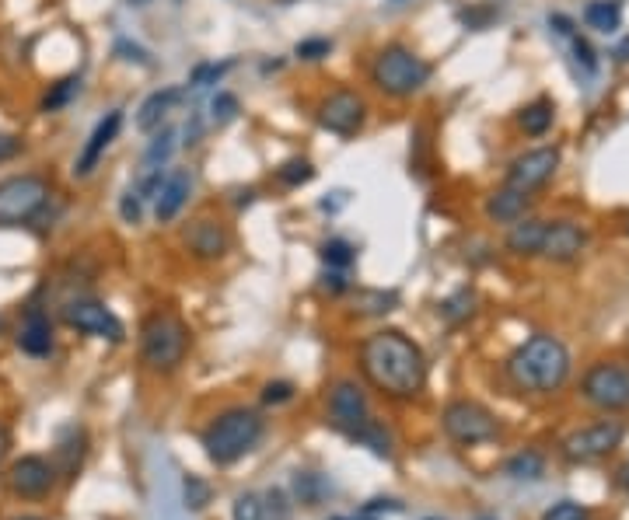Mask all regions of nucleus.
I'll return each instance as SVG.
<instances>
[{
  "label": "nucleus",
  "mask_w": 629,
  "mask_h": 520,
  "mask_svg": "<svg viewBox=\"0 0 629 520\" xmlns=\"http://www.w3.org/2000/svg\"><path fill=\"white\" fill-rule=\"evenodd\" d=\"M360 370L388 398H416L427 384V356L399 329H378L360 343Z\"/></svg>",
  "instance_id": "1"
},
{
  "label": "nucleus",
  "mask_w": 629,
  "mask_h": 520,
  "mask_svg": "<svg viewBox=\"0 0 629 520\" xmlns=\"http://www.w3.org/2000/svg\"><path fill=\"white\" fill-rule=\"evenodd\" d=\"M570 349L563 339L549 336V332H535L525 339L507 360V374L521 391H535V395H553L567 384L570 377Z\"/></svg>",
  "instance_id": "2"
},
{
  "label": "nucleus",
  "mask_w": 629,
  "mask_h": 520,
  "mask_svg": "<svg viewBox=\"0 0 629 520\" xmlns=\"http://www.w3.org/2000/svg\"><path fill=\"white\" fill-rule=\"evenodd\" d=\"M329 423L353 444L371 447L378 458H392V437L374 419L364 388L357 381H350V377H343V381H336L329 388Z\"/></svg>",
  "instance_id": "3"
},
{
  "label": "nucleus",
  "mask_w": 629,
  "mask_h": 520,
  "mask_svg": "<svg viewBox=\"0 0 629 520\" xmlns=\"http://www.w3.org/2000/svg\"><path fill=\"white\" fill-rule=\"evenodd\" d=\"M266 437V419L256 409H224L221 416L210 419V426L203 430V451L214 461L217 468H228L235 461H242L245 454H252L259 447V440Z\"/></svg>",
  "instance_id": "4"
},
{
  "label": "nucleus",
  "mask_w": 629,
  "mask_h": 520,
  "mask_svg": "<svg viewBox=\"0 0 629 520\" xmlns=\"http://www.w3.org/2000/svg\"><path fill=\"white\" fill-rule=\"evenodd\" d=\"M430 74H434V67L420 53L402 46V42L378 49V56L371 60V70H367L374 91H381L385 98H395V102H406V98L420 95L430 84Z\"/></svg>",
  "instance_id": "5"
},
{
  "label": "nucleus",
  "mask_w": 629,
  "mask_h": 520,
  "mask_svg": "<svg viewBox=\"0 0 629 520\" xmlns=\"http://www.w3.org/2000/svg\"><path fill=\"white\" fill-rule=\"evenodd\" d=\"M189 353V325L175 311H151L140 322V360L151 370H175Z\"/></svg>",
  "instance_id": "6"
},
{
  "label": "nucleus",
  "mask_w": 629,
  "mask_h": 520,
  "mask_svg": "<svg viewBox=\"0 0 629 520\" xmlns=\"http://www.w3.org/2000/svg\"><path fill=\"white\" fill-rule=\"evenodd\" d=\"M49 196H53V185L35 172L0 178V227L32 224L46 210Z\"/></svg>",
  "instance_id": "7"
},
{
  "label": "nucleus",
  "mask_w": 629,
  "mask_h": 520,
  "mask_svg": "<svg viewBox=\"0 0 629 520\" xmlns=\"http://www.w3.org/2000/svg\"><path fill=\"white\" fill-rule=\"evenodd\" d=\"M581 395L588 405L602 412H626L629 409V363L602 360L584 374Z\"/></svg>",
  "instance_id": "8"
},
{
  "label": "nucleus",
  "mask_w": 629,
  "mask_h": 520,
  "mask_svg": "<svg viewBox=\"0 0 629 520\" xmlns=\"http://www.w3.org/2000/svg\"><path fill=\"white\" fill-rule=\"evenodd\" d=\"M315 119H318V126H322L325 133L350 140V137H357V133L364 130L367 102H364V95H360V91L336 88V91H329V95L318 98Z\"/></svg>",
  "instance_id": "9"
},
{
  "label": "nucleus",
  "mask_w": 629,
  "mask_h": 520,
  "mask_svg": "<svg viewBox=\"0 0 629 520\" xmlns=\"http://www.w3.org/2000/svg\"><path fill=\"white\" fill-rule=\"evenodd\" d=\"M441 423H444V433H448L455 444H465V447L486 444V440H493L500 433L497 416H493L486 405L469 402V398H458V402H451L448 409H444Z\"/></svg>",
  "instance_id": "10"
},
{
  "label": "nucleus",
  "mask_w": 629,
  "mask_h": 520,
  "mask_svg": "<svg viewBox=\"0 0 629 520\" xmlns=\"http://www.w3.org/2000/svg\"><path fill=\"white\" fill-rule=\"evenodd\" d=\"M63 322L81 332V336H95L105 339V343H123L126 339V325L98 297H74V301H67L63 304Z\"/></svg>",
  "instance_id": "11"
},
{
  "label": "nucleus",
  "mask_w": 629,
  "mask_h": 520,
  "mask_svg": "<svg viewBox=\"0 0 629 520\" xmlns=\"http://www.w3.org/2000/svg\"><path fill=\"white\" fill-rule=\"evenodd\" d=\"M623 440H626V426L616 423V419H602V423L570 433V437L563 440V458L574 461V465H588V461H598L605 458V454H612Z\"/></svg>",
  "instance_id": "12"
},
{
  "label": "nucleus",
  "mask_w": 629,
  "mask_h": 520,
  "mask_svg": "<svg viewBox=\"0 0 629 520\" xmlns=\"http://www.w3.org/2000/svg\"><path fill=\"white\" fill-rule=\"evenodd\" d=\"M56 486V465L39 454H25L7 468V489L21 500H42Z\"/></svg>",
  "instance_id": "13"
},
{
  "label": "nucleus",
  "mask_w": 629,
  "mask_h": 520,
  "mask_svg": "<svg viewBox=\"0 0 629 520\" xmlns=\"http://www.w3.org/2000/svg\"><path fill=\"white\" fill-rule=\"evenodd\" d=\"M556 168H560V151H556V147H535V151H525L511 161V168H507V185L532 196L535 189H542V185L556 175Z\"/></svg>",
  "instance_id": "14"
},
{
  "label": "nucleus",
  "mask_w": 629,
  "mask_h": 520,
  "mask_svg": "<svg viewBox=\"0 0 629 520\" xmlns=\"http://www.w3.org/2000/svg\"><path fill=\"white\" fill-rule=\"evenodd\" d=\"M182 245L189 248V255L200 262H217L231 252V231L224 220L217 217H196L182 231Z\"/></svg>",
  "instance_id": "15"
},
{
  "label": "nucleus",
  "mask_w": 629,
  "mask_h": 520,
  "mask_svg": "<svg viewBox=\"0 0 629 520\" xmlns=\"http://www.w3.org/2000/svg\"><path fill=\"white\" fill-rule=\"evenodd\" d=\"M119 130H123V109H112V112H105V116L98 119L95 130L88 133V140H84L81 151H77V158H74V178L95 175V168L102 165L105 151L116 144Z\"/></svg>",
  "instance_id": "16"
},
{
  "label": "nucleus",
  "mask_w": 629,
  "mask_h": 520,
  "mask_svg": "<svg viewBox=\"0 0 629 520\" xmlns=\"http://www.w3.org/2000/svg\"><path fill=\"white\" fill-rule=\"evenodd\" d=\"M584 245H588V234L574 220H542V241H539L542 259L574 262L584 252Z\"/></svg>",
  "instance_id": "17"
},
{
  "label": "nucleus",
  "mask_w": 629,
  "mask_h": 520,
  "mask_svg": "<svg viewBox=\"0 0 629 520\" xmlns=\"http://www.w3.org/2000/svg\"><path fill=\"white\" fill-rule=\"evenodd\" d=\"M189 196H193V172H189V168L168 172L158 196H154V220H158V224H172V220L186 210Z\"/></svg>",
  "instance_id": "18"
},
{
  "label": "nucleus",
  "mask_w": 629,
  "mask_h": 520,
  "mask_svg": "<svg viewBox=\"0 0 629 520\" xmlns=\"http://www.w3.org/2000/svg\"><path fill=\"white\" fill-rule=\"evenodd\" d=\"M182 98H186V88H179V84H168V88L151 91L137 109V130L154 133V130H161V126H168V119H172V112L182 105Z\"/></svg>",
  "instance_id": "19"
},
{
  "label": "nucleus",
  "mask_w": 629,
  "mask_h": 520,
  "mask_svg": "<svg viewBox=\"0 0 629 520\" xmlns=\"http://www.w3.org/2000/svg\"><path fill=\"white\" fill-rule=\"evenodd\" d=\"M18 349L25 356H35V360H46L53 353V322L42 308H28L25 318L18 325Z\"/></svg>",
  "instance_id": "20"
},
{
  "label": "nucleus",
  "mask_w": 629,
  "mask_h": 520,
  "mask_svg": "<svg viewBox=\"0 0 629 520\" xmlns=\"http://www.w3.org/2000/svg\"><path fill=\"white\" fill-rule=\"evenodd\" d=\"M528 206H532V196L528 192H518L511 189V185H504V189H497L490 199H486V217L493 220V224H518V220H525Z\"/></svg>",
  "instance_id": "21"
},
{
  "label": "nucleus",
  "mask_w": 629,
  "mask_h": 520,
  "mask_svg": "<svg viewBox=\"0 0 629 520\" xmlns=\"http://www.w3.org/2000/svg\"><path fill=\"white\" fill-rule=\"evenodd\" d=\"M584 25L602 35L619 32V25H623V4H619V0H591V4L584 7Z\"/></svg>",
  "instance_id": "22"
},
{
  "label": "nucleus",
  "mask_w": 629,
  "mask_h": 520,
  "mask_svg": "<svg viewBox=\"0 0 629 520\" xmlns=\"http://www.w3.org/2000/svg\"><path fill=\"white\" fill-rule=\"evenodd\" d=\"M539 241H542V220H518L507 231V248L514 255H539Z\"/></svg>",
  "instance_id": "23"
},
{
  "label": "nucleus",
  "mask_w": 629,
  "mask_h": 520,
  "mask_svg": "<svg viewBox=\"0 0 629 520\" xmlns=\"http://www.w3.org/2000/svg\"><path fill=\"white\" fill-rule=\"evenodd\" d=\"M553 112H556L553 102H546V98H539V102L525 105V109H521V116H518L521 130H525L528 137H546L549 126H553Z\"/></svg>",
  "instance_id": "24"
},
{
  "label": "nucleus",
  "mask_w": 629,
  "mask_h": 520,
  "mask_svg": "<svg viewBox=\"0 0 629 520\" xmlns=\"http://www.w3.org/2000/svg\"><path fill=\"white\" fill-rule=\"evenodd\" d=\"M172 151H175V130L172 126L154 130V140L147 144V151H144V172L147 168H165L168 158H172Z\"/></svg>",
  "instance_id": "25"
},
{
  "label": "nucleus",
  "mask_w": 629,
  "mask_h": 520,
  "mask_svg": "<svg viewBox=\"0 0 629 520\" xmlns=\"http://www.w3.org/2000/svg\"><path fill=\"white\" fill-rule=\"evenodd\" d=\"M81 95V77H63V81H56L53 88L46 91V98H42V105L39 109L46 112H60V109H67L74 98Z\"/></svg>",
  "instance_id": "26"
},
{
  "label": "nucleus",
  "mask_w": 629,
  "mask_h": 520,
  "mask_svg": "<svg viewBox=\"0 0 629 520\" xmlns=\"http://www.w3.org/2000/svg\"><path fill=\"white\" fill-rule=\"evenodd\" d=\"M542 472H546V461H542V454H535V451L514 454V458L504 465V475H511V479L535 482V479H542Z\"/></svg>",
  "instance_id": "27"
},
{
  "label": "nucleus",
  "mask_w": 629,
  "mask_h": 520,
  "mask_svg": "<svg viewBox=\"0 0 629 520\" xmlns=\"http://www.w3.org/2000/svg\"><path fill=\"white\" fill-rule=\"evenodd\" d=\"M235 70V60H210V63H200V67L189 74V88L193 91H203V88H214V84H221L224 77Z\"/></svg>",
  "instance_id": "28"
},
{
  "label": "nucleus",
  "mask_w": 629,
  "mask_h": 520,
  "mask_svg": "<svg viewBox=\"0 0 629 520\" xmlns=\"http://www.w3.org/2000/svg\"><path fill=\"white\" fill-rule=\"evenodd\" d=\"M399 304L395 290H360L357 294V315H388V311Z\"/></svg>",
  "instance_id": "29"
},
{
  "label": "nucleus",
  "mask_w": 629,
  "mask_h": 520,
  "mask_svg": "<svg viewBox=\"0 0 629 520\" xmlns=\"http://www.w3.org/2000/svg\"><path fill=\"white\" fill-rule=\"evenodd\" d=\"M322 262H325V269H350L353 266V259H357V248L350 245L346 238H329V241H322Z\"/></svg>",
  "instance_id": "30"
},
{
  "label": "nucleus",
  "mask_w": 629,
  "mask_h": 520,
  "mask_svg": "<svg viewBox=\"0 0 629 520\" xmlns=\"http://www.w3.org/2000/svg\"><path fill=\"white\" fill-rule=\"evenodd\" d=\"M277 178H280V185H287V189H301V185H308L315 178V165L308 158H291L277 168Z\"/></svg>",
  "instance_id": "31"
},
{
  "label": "nucleus",
  "mask_w": 629,
  "mask_h": 520,
  "mask_svg": "<svg viewBox=\"0 0 629 520\" xmlns=\"http://www.w3.org/2000/svg\"><path fill=\"white\" fill-rule=\"evenodd\" d=\"M238 112H242V102H238V95H231V91H217V95L210 98V119H214V126L235 123Z\"/></svg>",
  "instance_id": "32"
},
{
  "label": "nucleus",
  "mask_w": 629,
  "mask_h": 520,
  "mask_svg": "<svg viewBox=\"0 0 629 520\" xmlns=\"http://www.w3.org/2000/svg\"><path fill=\"white\" fill-rule=\"evenodd\" d=\"M182 503L189 510H203L210 503V482L200 479V475H186L182 479Z\"/></svg>",
  "instance_id": "33"
},
{
  "label": "nucleus",
  "mask_w": 629,
  "mask_h": 520,
  "mask_svg": "<svg viewBox=\"0 0 629 520\" xmlns=\"http://www.w3.org/2000/svg\"><path fill=\"white\" fill-rule=\"evenodd\" d=\"M144 206H147V199L140 196L137 185H130V189L119 196V217H123L126 224H140V220H144Z\"/></svg>",
  "instance_id": "34"
},
{
  "label": "nucleus",
  "mask_w": 629,
  "mask_h": 520,
  "mask_svg": "<svg viewBox=\"0 0 629 520\" xmlns=\"http://www.w3.org/2000/svg\"><path fill=\"white\" fill-rule=\"evenodd\" d=\"M329 53H332V39H325V35H312V39H301L298 46H294V56L305 63H318Z\"/></svg>",
  "instance_id": "35"
},
{
  "label": "nucleus",
  "mask_w": 629,
  "mask_h": 520,
  "mask_svg": "<svg viewBox=\"0 0 629 520\" xmlns=\"http://www.w3.org/2000/svg\"><path fill=\"white\" fill-rule=\"evenodd\" d=\"M235 520H266V503L259 500L256 493H245L235 500V510H231Z\"/></svg>",
  "instance_id": "36"
},
{
  "label": "nucleus",
  "mask_w": 629,
  "mask_h": 520,
  "mask_svg": "<svg viewBox=\"0 0 629 520\" xmlns=\"http://www.w3.org/2000/svg\"><path fill=\"white\" fill-rule=\"evenodd\" d=\"M542 520H591V514H588V507H581V503L560 500L556 507H549L546 514H542Z\"/></svg>",
  "instance_id": "37"
},
{
  "label": "nucleus",
  "mask_w": 629,
  "mask_h": 520,
  "mask_svg": "<svg viewBox=\"0 0 629 520\" xmlns=\"http://www.w3.org/2000/svg\"><path fill=\"white\" fill-rule=\"evenodd\" d=\"M294 398V384L291 381H270L263 388V402L266 405H284Z\"/></svg>",
  "instance_id": "38"
},
{
  "label": "nucleus",
  "mask_w": 629,
  "mask_h": 520,
  "mask_svg": "<svg viewBox=\"0 0 629 520\" xmlns=\"http://www.w3.org/2000/svg\"><path fill=\"white\" fill-rule=\"evenodd\" d=\"M322 290L325 294H346L350 290V280H346V269H325L322 273Z\"/></svg>",
  "instance_id": "39"
},
{
  "label": "nucleus",
  "mask_w": 629,
  "mask_h": 520,
  "mask_svg": "<svg viewBox=\"0 0 629 520\" xmlns=\"http://www.w3.org/2000/svg\"><path fill=\"white\" fill-rule=\"evenodd\" d=\"M570 46H574V56H577V63L584 67V74H595V70H598L595 49H591L584 39H577V35H574V42H570Z\"/></svg>",
  "instance_id": "40"
},
{
  "label": "nucleus",
  "mask_w": 629,
  "mask_h": 520,
  "mask_svg": "<svg viewBox=\"0 0 629 520\" xmlns=\"http://www.w3.org/2000/svg\"><path fill=\"white\" fill-rule=\"evenodd\" d=\"M21 151H25V140L14 137V133H0V165H7V161H14Z\"/></svg>",
  "instance_id": "41"
},
{
  "label": "nucleus",
  "mask_w": 629,
  "mask_h": 520,
  "mask_svg": "<svg viewBox=\"0 0 629 520\" xmlns=\"http://www.w3.org/2000/svg\"><path fill=\"white\" fill-rule=\"evenodd\" d=\"M116 53H126L123 60H130V63H140V67H151V60H147V53H144L140 46H130V42H119Z\"/></svg>",
  "instance_id": "42"
},
{
  "label": "nucleus",
  "mask_w": 629,
  "mask_h": 520,
  "mask_svg": "<svg viewBox=\"0 0 629 520\" xmlns=\"http://www.w3.org/2000/svg\"><path fill=\"white\" fill-rule=\"evenodd\" d=\"M616 486L623 489V493L629 496V461H626V465H623V468H619V472H616Z\"/></svg>",
  "instance_id": "43"
},
{
  "label": "nucleus",
  "mask_w": 629,
  "mask_h": 520,
  "mask_svg": "<svg viewBox=\"0 0 629 520\" xmlns=\"http://www.w3.org/2000/svg\"><path fill=\"white\" fill-rule=\"evenodd\" d=\"M7 447H11V433H7V426L0 423V458L7 454Z\"/></svg>",
  "instance_id": "44"
},
{
  "label": "nucleus",
  "mask_w": 629,
  "mask_h": 520,
  "mask_svg": "<svg viewBox=\"0 0 629 520\" xmlns=\"http://www.w3.org/2000/svg\"><path fill=\"white\" fill-rule=\"evenodd\" d=\"M616 60H629V39H623V42H619V49H616Z\"/></svg>",
  "instance_id": "45"
},
{
  "label": "nucleus",
  "mask_w": 629,
  "mask_h": 520,
  "mask_svg": "<svg viewBox=\"0 0 629 520\" xmlns=\"http://www.w3.org/2000/svg\"><path fill=\"white\" fill-rule=\"evenodd\" d=\"M332 520H378V517H371V514H364V510H360V517H332Z\"/></svg>",
  "instance_id": "46"
},
{
  "label": "nucleus",
  "mask_w": 629,
  "mask_h": 520,
  "mask_svg": "<svg viewBox=\"0 0 629 520\" xmlns=\"http://www.w3.org/2000/svg\"><path fill=\"white\" fill-rule=\"evenodd\" d=\"M130 7H147V4H154V0H126Z\"/></svg>",
  "instance_id": "47"
},
{
  "label": "nucleus",
  "mask_w": 629,
  "mask_h": 520,
  "mask_svg": "<svg viewBox=\"0 0 629 520\" xmlns=\"http://www.w3.org/2000/svg\"><path fill=\"white\" fill-rule=\"evenodd\" d=\"M11 520H46V517H35V514H25V517H11Z\"/></svg>",
  "instance_id": "48"
},
{
  "label": "nucleus",
  "mask_w": 629,
  "mask_h": 520,
  "mask_svg": "<svg viewBox=\"0 0 629 520\" xmlns=\"http://www.w3.org/2000/svg\"><path fill=\"white\" fill-rule=\"evenodd\" d=\"M0 329H4V322H0Z\"/></svg>",
  "instance_id": "49"
},
{
  "label": "nucleus",
  "mask_w": 629,
  "mask_h": 520,
  "mask_svg": "<svg viewBox=\"0 0 629 520\" xmlns=\"http://www.w3.org/2000/svg\"><path fill=\"white\" fill-rule=\"evenodd\" d=\"M395 4H399V0H395Z\"/></svg>",
  "instance_id": "50"
}]
</instances>
